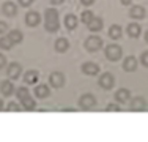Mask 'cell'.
Returning <instances> with one entry per match:
<instances>
[{"instance_id": "obj_13", "label": "cell", "mask_w": 148, "mask_h": 142, "mask_svg": "<svg viewBox=\"0 0 148 142\" xmlns=\"http://www.w3.org/2000/svg\"><path fill=\"white\" fill-rule=\"evenodd\" d=\"M123 70L125 71H129V73H132V71L137 70V59L134 55H128L125 59V62H123Z\"/></svg>"}, {"instance_id": "obj_24", "label": "cell", "mask_w": 148, "mask_h": 142, "mask_svg": "<svg viewBox=\"0 0 148 142\" xmlns=\"http://www.w3.org/2000/svg\"><path fill=\"white\" fill-rule=\"evenodd\" d=\"M49 87L47 85H44V84H41V85H36V88H35V95H36V98H46V97H49Z\"/></svg>"}, {"instance_id": "obj_21", "label": "cell", "mask_w": 148, "mask_h": 142, "mask_svg": "<svg viewBox=\"0 0 148 142\" xmlns=\"http://www.w3.org/2000/svg\"><path fill=\"white\" fill-rule=\"evenodd\" d=\"M121 35H123V28L118 24H114V26L109 28V37L112 40H118V38H121Z\"/></svg>"}, {"instance_id": "obj_4", "label": "cell", "mask_w": 148, "mask_h": 142, "mask_svg": "<svg viewBox=\"0 0 148 142\" xmlns=\"http://www.w3.org/2000/svg\"><path fill=\"white\" fill-rule=\"evenodd\" d=\"M103 48V40H101L99 37H96V35H91L85 40V49L90 52H95V51H99V49Z\"/></svg>"}, {"instance_id": "obj_12", "label": "cell", "mask_w": 148, "mask_h": 142, "mask_svg": "<svg viewBox=\"0 0 148 142\" xmlns=\"http://www.w3.org/2000/svg\"><path fill=\"white\" fill-rule=\"evenodd\" d=\"M82 73L88 74V76H95V74L99 73V65H96L93 62H85L82 65Z\"/></svg>"}, {"instance_id": "obj_36", "label": "cell", "mask_w": 148, "mask_h": 142, "mask_svg": "<svg viewBox=\"0 0 148 142\" xmlns=\"http://www.w3.org/2000/svg\"><path fill=\"white\" fill-rule=\"evenodd\" d=\"M145 41L148 43V30H147V33H145Z\"/></svg>"}, {"instance_id": "obj_18", "label": "cell", "mask_w": 148, "mask_h": 142, "mask_svg": "<svg viewBox=\"0 0 148 142\" xmlns=\"http://www.w3.org/2000/svg\"><path fill=\"white\" fill-rule=\"evenodd\" d=\"M103 26H104L103 19L95 16L93 19L90 21V24H88V30L90 32H101V30H103Z\"/></svg>"}, {"instance_id": "obj_15", "label": "cell", "mask_w": 148, "mask_h": 142, "mask_svg": "<svg viewBox=\"0 0 148 142\" xmlns=\"http://www.w3.org/2000/svg\"><path fill=\"white\" fill-rule=\"evenodd\" d=\"M115 99L118 103H128L131 99V92L128 88H120L118 92H115Z\"/></svg>"}, {"instance_id": "obj_34", "label": "cell", "mask_w": 148, "mask_h": 142, "mask_svg": "<svg viewBox=\"0 0 148 142\" xmlns=\"http://www.w3.org/2000/svg\"><path fill=\"white\" fill-rule=\"evenodd\" d=\"M63 2H65V0H51V3H52V5H55V6H57V5H62Z\"/></svg>"}, {"instance_id": "obj_3", "label": "cell", "mask_w": 148, "mask_h": 142, "mask_svg": "<svg viewBox=\"0 0 148 142\" xmlns=\"http://www.w3.org/2000/svg\"><path fill=\"white\" fill-rule=\"evenodd\" d=\"M121 55H123L121 46L115 44V43H112V44H109L107 48H106V57H107V60H110V62H117V60L121 59Z\"/></svg>"}, {"instance_id": "obj_2", "label": "cell", "mask_w": 148, "mask_h": 142, "mask_svg": "<svg viewBox=\"0 0 148 142\" xmlns=\"http://www.w3.org/2000/svg\"><path fill=\"white\" fill-rule=\"evenodd\" d=\"M16 93V97H17V99L21 101V104H22V108L24 109H27V111H32V109H35V99L30 97V92L27 90L25 87H19L17 90L14 92Z\"/></svg>"}, {"instance_id": "obj_5", "label": "cell", "mask_w": 148, "mask_h": 142, "mask_svg": "<svg viewBox=\"0 0 148 142\" xmlns=\"http://www.w3.org/2000/svg\"><path fill=\"white\" fill-rule=\"evenodd\" d=\"M98 84L101 85L103 88H106V90H109V88H112L115 85V77L112 73H103L99 76V79H98Z\"/></svg>"}, {"instance_id": "obj_9", "label": "cell", "mask_w": 148, "mask_h": 142, "mask_svg": "<svg viewBox=\"0 0 148 142\" xmlns=\"http://www.w3.org/2000/svg\"><path fill=\"white\" fill-rule=\"evenodd\" d=\"M21 73H22V66L19 65L17 62H11L8 65V70H6V74H8L10 79H17V77L21 76Z\"/></svg>"}, {"instance_id": "obj_26", "label": "cell", "mask_w": 148, "mask_h": 142, "mask_svg": "<svg viewBox=\"0 0 148 142\" xmlns=\"http://www.w3.org/2000/svg\"><path fill=\"white\" fill-rule=\"evenodd\" d=\"M93 17H95V14L91 13V11H88V10H87V11H84V13H82V16H80V21H82V22L85 24V26H88V24H90V21L93 19Z\"/></svg>"}, {"instance_id": "obj_27", "label": "cell", "mask_w": 148, "mask_h": 142, "mask_svg": "<svg viewBox=\"0 0 148 142\" xmlns=\"http://www.w3.org/2000/svg\"><path fill=\"white\" fill-rule=\"evenodd\" d=\"M140 62H142V65H143V66H147V68H148V51L142 52V57H140Z\"/></svg>"}, {"instance_id": "obj_22", "label": "cell", "mask_w": 148, "mask_h": 142, "mask_svg": "<svg viewBox=\"0 0 148 142\" xmlns=\"http://www.w3.org/2000/svg\"><path fill=\"white\" fill-rule=\"evenodd\" d=\"M8 38L11 40L13 44H19V43L24 40V35H22V32H21V30H17V28H16V30H11L8 33Z\"/></svg>"}, {"instance_id": "obj_28", "label": "cell", "mask_w": 148, "mask_h": 142, "mask_svg": "<svg viewBox=\"0 0 148 142\" xmlns=\"http://www.w3.org/2000/svg\"><path fill=\"white\" fill-rule=\"evenodd\" d=\"M6 109H8V111L10 112H11V111H14V112H17V111H21V108H19V106H17L16 104V103H10V104H8V108H6Z\"/></svg>"}, {"instance_id": "obj_29", "label": "cell", "mask_w": 148, "mask_h": 142, "mask_svg": "<svg viewBox=\"0 0 148 142\" xmlns=\"http://www.w3.org/2000/svg\"><path fill=\"white\" fill-rule=\"evenodd\" d=\"M6 30H8V24L5 21H0V35H3Z\"/></svg>"}, {"instance_id": "obj_10", "label": "cell", "mask_w": 148, "mask_h": 142, "mask_svg": "<svg viewBox=\"0 0 148 142\" xmlns=\"http://www.w3.org/2000/svg\"><path fill=\"white\" fill-rule=\"evenodd\" d=\"M2 13L5 14V16L8 17H13L17 14V5L14 2H11V0H8V2H5L2 5Z\"/></svg>"}, {"instance_id": "obj_7", "label": "cell", "mask_w": 148, "mask_h": 142, "mask_svg": "<svg viewBox=\"0 0 148 142\" xmlns=\"http://www.w3.org/2000/svg\"><path fill=\"white\" fill-rule=\"evenodd\" d=\"M49 82H51V85L55 88L63 87V85H65V74L60 73V71H54V73L49 76Z\"/></svg>"}, {"instance_id": "obj_20", "label": "cell", "mask_w": 148, "mask_h": 142, "mask_svg": "<svg viewBox=\"0 0 148 142\" xmlns=\"http://www.w3.org/2000/svg\"><path fill=\"white\" fill-rule=\"evenodd\" d=\"M54 48H55V51H57V52H66V51H68V48H69V41L66 40V38H58V40L55 41Z\"/></svg>"}, {"instance_id": "obj_6", "label": "cell", "mask_w": 148, "mask_h": 142, "mask_svg": "<svg viewBox=\"0 0 148 142\" xmlns=\"http://www.w3.org/2000/svg\"><path fill=\"white\" fill-rule=\"evenodd\" d=\"M95 104H96V98L91 93H85L79 98V106L80 109H93Z\"/></svg>"}, {"instance_id": "obj_37", "label": "cell", "mask_w": 148, "mask_h": 142, "mask_svg": "<svg viewBox=\"0 0 148 142\" xmlns=\"http://www.w3.org/2000/svg\"><path fill=\"white\" fill-rule=\"evenodd\" d=\"M2 108H3V101L0 99V111H2Z\"/></svg>"}, {"instance_id": "obj_1", "label": "cell", "mask_w": 148, "mask_h": 142, "mask_svg": "<svg viewBox=\"0 0 148 142\" xmlns=\"http://www.w3.org/2000/svg\"><path fill=\"white\" fill-rule=\"evenodd\" d=\"M44 27L47 32L54 33L60 27V19H58V11L55 8H47L44 13Z\"/></svg>"}, {"instance_id": "obj_8", "label": "cell", "mask_w": 148, "mask_h": 142, "mask_svg": "<svg viewBox=\"0 0 148 142\" xmlns=\"http://www.w3.org/2000/svg\"><path fill=\"white\" fill-rule=\"evenodd\" d=\"M129 109L132 112H140V111H145L147 109V101L145 98L142 97H136L131 99V104H129Z\"/></svg>"}, {"instance_id": "obj_16", "label": "cell", "mask_w": 148, "mask_h": 142, "mask_svg": "<svg viewBox=\"0 0 148 142\" xmlns=\"http://www.w3.org/2000/svg\"><path fill=\"white\" fill-rule=\"evenodd\" d=\"M126 32H128V35L131 38H139L140 32H142V27H140L137 22H131V24H128V27H126Z\"/></svg>"}, {"instance_id": "obj_11", "label": "cell", "mask_w": 148, "mask_h": 142, "mask_svg": "<svg viewBox=\"0 0 148 142\" xmlns=\"http://www.w3.org/2000/svg\"><path fill=\"white\" fill-rule=\"evenodd\" d=\"M41 22V16L38 11H29L25 14V24L29 27H36Z\"/></svg>"}, {"instance_id": "obj_30", "label": "cell", "mask_w": 148, "mask_h": 142, "mask_svg": "<svg viewBox=\"0 0 148 142\" xmlns=\"http://www.w3.org/2000/svg\"><path fill=\"white\" fill-rule=\"evenodd\" d=\"M17 2H19L21 6H30L33 3V0H17Z\"/></svg>"}, {"instance_id": "obj_31", "label": "cell", "mask_w": 148, "mask_h": 142, "mask_svg": "<svg viewBox=\"0 0 148 142\" xmlns=\"http://www.w3.org/2000/svg\"><path fill=\"white\" fill-rule=\"evenodd\" d=\"M106 111H107V112H110V111H120V108H118L117 104H112V103H110V104L106 108Z\"/></svg>"}, {"instance_id": "obj_17", "label": "cell", "mask_w": 148, "mask_h": 142, "mask_svg": "<svg viewBox=\"0 0 148 142\" xmlns=\"http://www.w3.org/2000/svg\"><path fill=\"white\" fill-rule=\"evenodd\" d=\"M38 77H40V74H38V71H35V70H29L25 74H24V81H25V84H30V85L36 84Z\"/></svg>"}, {"instance_id": "obj_19", "label": "cell", "mask_w": 148, "mask_h": 142, "mask_svg": "<svg viewBox=\"0 0 148 142\" xmlns=\"http://www.w3.org/2000/svg\"><path fill=\"white\" fill-rule=\"evenodd\" d=\"M0 92H2L5 97H10L11 93H14V85H13L11 81H3L0 84Z\"/></svg>"}, {"instance_id": "obj_23", "label": "cell", "mask_w": 148, "mask_h": 142, "mask_svg": "<svg viewBox=\"0 0 148 142\" xmlns=\"http://www.w3.org/2000/svg\"><path fill=\"white\" fill-rule=\"evenodd\" d=\"M65 27L68 28V30H74V28L77 27V17L74 16V14H66V17H65Z\"/></svg>"}, {"instance_id": "obj_35", "label": "cell", "mask_w": 148, "mask_h": 142, "mask_svg": "<svg viewBox=\"0 0 148 142\" xmlns=\"http://www.w3.org/2000/svg\"><path fill=\"white\" fill-rule=\"evenodd\" d=\"M123 5H131V0H120Z\"/></svg>"}, {"instance_id": "obj_14", "label": "cell", "mask_w": 148, "mask_h": 142, "mask_svg": "<svg viewBox=\"0 0 148 142\" xmlns=\"http://www.w3.org/2000/svg\"><path fill=\"white\" fill-rule=\"evenodd\" d=\"M129 16L132 17V19H143L145 17V8L140 5H134L131 6V10H129Z\"/></svg>"}, {"instance_id": "obj_33", "label": "cell", "mask_w": 148, "mask_h": 142, "mask_svg": "<svg viewBox=\"0 0 148 142\" xmlns=\"http://www.w3.org/2000/svg\"><path fill=\"white\" fill-rule=\"evenodd\" d=\"M80 3L85 5V6H90V5H93V3H95V0H80Z\"/></svg>"}, {"instance_id": "obj_32", "label": "cell", "mask_w": 148, "mask_h": 142, "mask_svg": "<svg viewBox=\"0 0 148 142\" xmlns=\"http://www.w3.org/2000/svg\"><path fill=\"white\" fill-rule=\"evenodd\" d=\"M5 65H6V59H5L3 54H0V68H3Z\"/></svg>"}, {"instance_id": "obj_25", "label": "cell", "mask_w": 148, "mask_h": 142, "mask_svg": "<svg viewBox=\"0 0 148 142\" xmlns=\"http://www.w3.org/2000/svg\"><path fill=\"white\" fill-rule=\"evenodd\" d=\"M13 46H14V44L11 43V40H10L8 37H2V38H0V49L8 51V49H11Z\"/></svg>"}]
</instances>
